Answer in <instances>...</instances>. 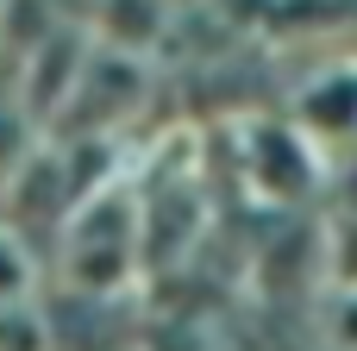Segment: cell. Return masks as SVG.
<instances>
[{
    "label": "cell",
    "mask_w": 357,
    "mask_h": 351,
    "mask_svg": "<svg viewBox=\"0 0 357 351\" xmlns=\"http://www.w3.org/2000/svg\"><path fill=\"white\" fill-rule=\"evenodd\" d=\"M301 126L320 138H357V69H333L301 94Z\"/></svg>",
    "instance_id": "obj_1"
},
{
    "label": "cell",
    "mask_w": 357,
    "mask_h": 351,
    "mask_svg": "<svg viewBox=\"0 0 357 351\" xmlns=\"http://www.w3.org/2000/svg\"><path fill=\"white\" fill-rule=\"evenodd\" d=\"M333 333H339V345H345V351H357V289H345V301H339V327H333Z\"/></svg>",
    "instance_id": "obj_2"
},
{
    "label": "cell",
    "mask_w": 357,
    "mask_h": 351,
    "mask_svg": "<svg viewBox=\"0 0 357 351\" xmlns=\"http://www.w3.org/2000/svg\"><path fill=\"white\" fill-rule=\"evenodd\" d=\"M19 151H25V144H19V119H6V113H0V170H13V163H19Z\"/></svg>",
    "instance_id": "obj_3"
}]
</instances>
